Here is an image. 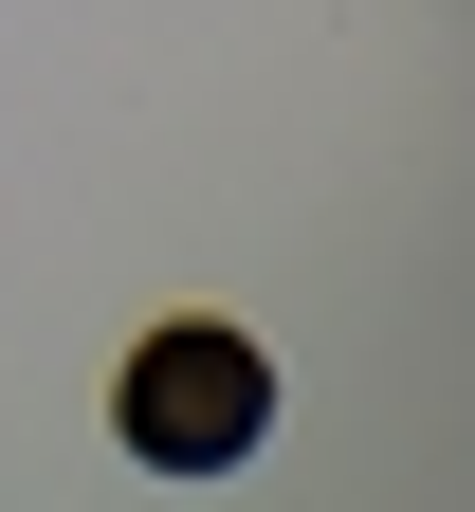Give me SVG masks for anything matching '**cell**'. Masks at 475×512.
I'll return each mask as SVG.
<instances>
[{
    "label": "cell",
    "mask_w": 475,
    "mask_h": 512,
    "mask_svg": "<svg viewBox=\"0 0 475 512\" xmlns=\"http://www.w3.org/2000/svg\"><path fill=\"white\" fill-rule=\"evenodd\" d=\"M110 421H128V458H147V476H238L256 439H275V366H256L220 311H165V330L128 348Z\"/></svg>",
    "instance_id": "1"
}]
</instances>
